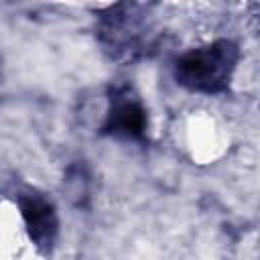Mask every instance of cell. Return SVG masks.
Returning <instances> with one entry per match:
<instances>
[{
	"mask_svg": "<svg viewBox=\"0 0 260 260\" xmlns=\"http://www.w3.org/2000/svg\"><path fill=\"white\" fill-rule=\"evenodd\" d=\"M238 57V47L232 41H215L179 57L175 79L197 93H219L228 87Z\"/></svg>",
	"mask_w": 260,
	"mask_h": 260,
	"instance_id": "6da1fadb",
	"label": "cell"
},
{
	"mask_svg": "<svg viewBox=\"0 0 260 260\" xmlns=\"http://www.w3.org/2000/svg\"><path fill=\"white\" fill-rule=\"evenodd\" d=\"M18 205L32 244L41 252H51L59 234V217L53 203L37 193H26L18 197Z\"/></svg>",
	"mask_w": 260,
	"mask_h": 260,
	"instance_id": "7a4b0ae2",
	"label": "cell"
},
{
	"mask_svg": "<svg viewBox=\"0 0 260 260\" xmlns=\"http://www.w3.org/2000/svg\"><path fill=\"white\" fill-rule=\"evenodd\" d=\"M146 130V112L138 98L130 95V91L116 93L112 98V106L106 118V132L124 136V138H138Z\"/></svg>",
	"mask_w": 260,
	"mask_h": 260,
	"instance_id": "3957f363",
	"label": "cell"
}]
</instances>
